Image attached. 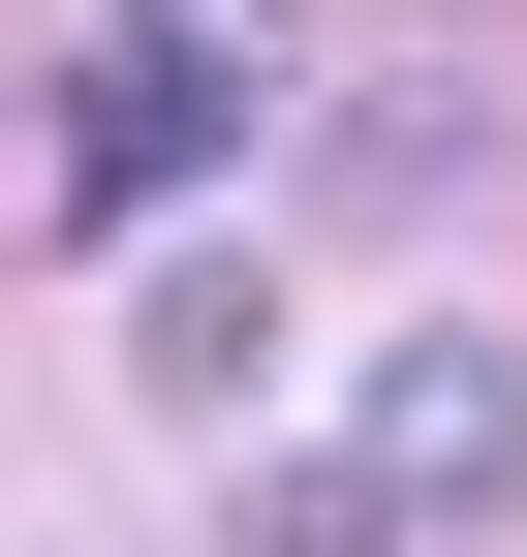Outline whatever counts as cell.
<instances>
[{
    "label": "cell",
    "mask_w": 527,
    "mask_h": 557,
    "mask_svg": "<svg viewBox=\"0 0 527 557\" xmlns=\"http://www.w3.org/2000/svg\"><path fill=\"white\" fill-rule=\"evenodd\" d=\"M218 124H248L218 0H124V32L32 94V186H62V248H94V218H156V186H218Z\"/></svg>",
    "instance_id": "obj_1"
},
{
    "label": "cell",
    "mask_w": 527,
    "mask_h": 557,
    "mask_svg": "<svg viewBox=\"0 0 527 557\" xmlns=\"http://www.w3.org/2000/svg\"><path fill=\"white\" fill-rule=\"evenodd\" d=\"M280 310H310L280 248H248V218H186L156 278H124V403H156V434H248V403H280Z\"/></svg>",
    "instance_id": "obj_2"
},
{
    "label": "cell",
    "mask_w": 527,
    "mask_h": 557,
    "mask_svg": "<svg viewBox=\"0 0 527 557\" xmlns=\"http://www.w3.org/2000/svg\"><path fill=\"white\" fill-rule=\"evenodd\" d=\"M372 465H404L434 527H527V341L497 310H434V341H372V403H342Z\"/></svg>",
    "instance_id": "obj_3"
},
{
    "label": "cell",
    "mask_w": 527,
    "mask_h": 557,
    "mask_svg": "<svg viewBox=\"0 0 527 557\" xmlns=\"http://www.w3.org/2000/svg\"><path fill=\"white\" fill-rule=\"evenodd\" d=\"M280 156H310V218H466L527 124L466 94V62H372V94H310V124H280Z\"/></svg>",
    "instance_id": "obj_4"
},
{
    "label": "cell",
    "mask_w": 527,
    "mask_h": 557,
    "mask_svg": "<svg viewBox=\"0 0 527 557\" xmlns=\"http://www.w3.org/2000/svg\"><path fill=\"white\" fill-rule=\"evenodd\" d=\"M404 527H434V496H404V465H372V434H342V465H280V496H248V557H404Z\"/></svg>",
    "instance_id": "obj_5"
}]
</instances>
